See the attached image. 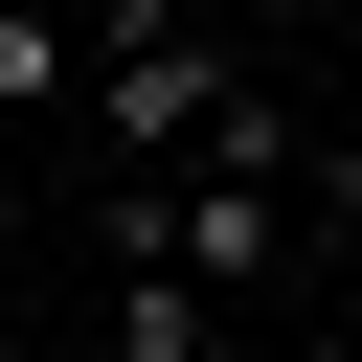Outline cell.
Masks as SVG:
<instances>
[{"label": "cell", "mask_w": 362, "mask_h": 362, "mask_svg": "<svg viewBox=\"0 0 362 362\" xmlns=\"http://www.w3.org/2000/svg\"><path fill=\"white\" fill-rule=\"evenodd\" d=\"M272 113V68L204 23V0H90V136H113V181H181V158H226Z\"/></svg>", "instance_id": "obj_1"}, {"label": "cell", "mask_w": 362, "mask_h": 362, "mask_svg": "<svg viewBox=\"0 0 362 362\" xmlns=\"http://www.w3.org/2000/svg\"><path fill=\"white\" fill-rule=\"evenodd\" d=\"M0 113H90V0H0Z\"/></svg>", "instance_id": "obj_2"}, {"label": "cell", "mask_w": 362, "mask_h": 362, "mask_svg": "<svg viewBox=\"0 0 362 362\" xmlns=\"http://www.w3.org/2000/svg\"><path fill=\"white\" fill-rule=\"evenodd\" d=\"M317 249H339V294H362V136L317 158Z\"/></svg>", "instance_id": "obj_3"}, {"label": "cell", "mask_w": 362, "mask_h": 362, "mask_svg": "<svg viewBox=\"0 0 362 362\" xmlns=\"http://www.w3.org/2000/svg\"><path fill=\"white\" fill-rule=\"evenodd\" d=\"M249 23H339V0H249Z\"/></svg>", "instance_id": "obj_4"}, {"label": "cell", "mask_w": 362, "mask_h": 362, "mask_svg": "<svg viewBox=\"0 0 362 362\" xmlns=\"http://www.w3.org/2000/svg\"><path fill=\"white\" fill-rule=\"evenodd\" d=\"M294 362H362V339H294Z\"/></svg>", "instance_id": "obj_5"}]
</instances>
